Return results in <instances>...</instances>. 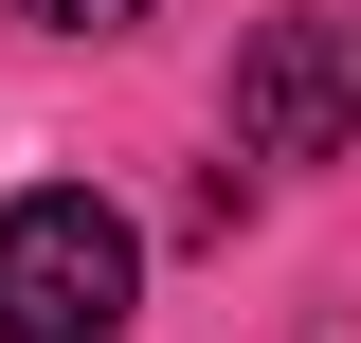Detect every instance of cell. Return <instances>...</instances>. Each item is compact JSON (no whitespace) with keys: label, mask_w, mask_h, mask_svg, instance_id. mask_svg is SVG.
<instances>
[{"label":"cell","mask_w":361,"mask_h":343,"mask_svg":"<svg viewBox=\"0 0 361 343\" xmlns=\"http://www.w3.org/2000/svg\"><path fill=\"white\" fill-rule=\"evenodd\" d=\"M361 145V18H271L235 54V163H343Z\"/></svg>","instance_id":"cell-2"},{"label":"cell","mask_w":361,"mask_h":343,"mask_svg":"<svg viewBox=\"0 0 361 343\" xmlns=\"http://www.w3.org/2000/svg\"><path fill=\"white\" fill-rule=\"evenodd\" d=\"M18 18H54V37H127V18H163V0H18Z\"/></svg>","instance_id":"cell-3"},{"label":"cell","mask_w":361,"mask_h":343,"mask_svg":"<svg viewBox=\"0 0 361 343\" xmlns=\"http://www.w3.org/2000/svg\"><path fill=\"white\" fill-rule=\"evenodd\" d=\"M127 307H145V235H127V199H90V181L0 199V343H109Z\"/></svg>","instance_id":"cell-1"}]
</instances>
